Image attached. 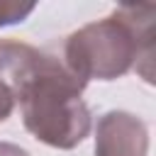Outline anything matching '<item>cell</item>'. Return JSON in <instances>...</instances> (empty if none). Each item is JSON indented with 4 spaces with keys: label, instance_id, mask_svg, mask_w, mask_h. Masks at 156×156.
<instances>
[{
    "label": "cell",
    "instance_id": "277c9868",
    "mask_svg": "<svg viewBox=\"0 0 156 156\" xmlns=\"http://www.w3.org/2000/svg\"><path fill=\"white\" fill-rule=\"evenodd\" d=\"M34 12V5H22V2H0V27L17 24L27 15Z\"/></svg>",
    "mask_w": 156,
    "mask_h": 156
},
{
    "label": "cell",
    "instance_id": "3957f363",
    "mask_svg": "<svg viewBox=\"0 0 156 156\" xmlns=\"http://www.w3.org/2000/svg\"><path fill=\"white\" fill-rule=\"evenodd\" d=\"M146 124L122 110L105 112L95 127V156H146Z\"/></svg>",
    "mask_w": 156,
    "mask_h": 156
},
{
    "label": "cell",
    "instance_id": "6da1fadb",
    "mask_svg": "<svg viewBox=\"0 0 156 156\" xmlns=\"http://www.w3.org/2000/svg\"><path fill=\"white\" fill-rule=\"evenodd\" d=\"M0 80L22 107L29 134L54 149H73L90 132V110L80 93L88 85L58 56L27 41H0Z\"/></svg>",
    "mask_w": 156,
    "mask_h": 156
},
{
    "label": "cell",
    "instance_id": "8992f818",
    "mask_svg": "<svg viewBox=\"0 0 156 156\" xmlns=\"http://www.w3.org/2000/svg\"><path fill=\"white\" fill-rule=\"evenodd\" d=\"M0 156H29L24 149H20L17 144H7V141H0Z\"/></svg>",
    "mask_w": 156,
    "mask_h": 156
},
{
    "label": "cell",
    "instance_id": "5b68a950",
    "mask_svg": "<svg viewBox=\"0 0 156 156\" xmlns=\"http://www.w3.org/2000/svg\"><path fill=\"white\" fill-rule=\"evenodd\" d=\"M12 107H15V98H12L10 88H7V85L0 80V122H5V119L10 117Z\"/></svg>",
    "mask_w": 156,
    "mask_h": 156
},
{
    "label": "cell",
    "instance_id": "7a4b0ae2",
    "mask_svg": "<svg viewBox=\"0 0 156 156\" xmlns=\"http://www.w3.org/2000/svg\"><path fill=\"white\" fill-rule=\"evenodd\" d=\"M154 2L117 5L105 20L73 32L63 46V63L80 80H115L144 61V80L154 66Z\"/></svg>",
    "mask_w": 156,
    "mask_h": 156
}]
</instances>
